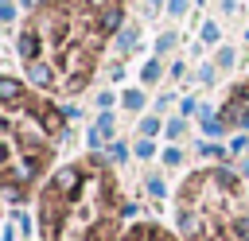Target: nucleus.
<instances>
[{
	"label": "nucleus",
	"instance_id": "nucleus-1",
	"mask_svg": "<svg viewBox=\"0 0 249 241\" xmlns=\"http://www.w3.org/2000/svg\"><path fill=\"white\" fill-rule=\"evenodd\" d=\"M121 19L124 0H35L19 31L27 82L51 93L86 89Z\"/></svg>",
	"mask_w": 249,
	"mask_h": 241
},
{
	"label": "nucleus",
	"instance_id": "nucleus-2",
	"mask_svg": "<svg viewBox=\"0 0 249 241\" xmlns=\"http://www.w3.org/2000/svg\"><path fill=\"white\" fill-rule=\"evenodd\" d=\"M128 202L101 155H82L47 175L35 194L39 241H121Z\"/></svg>",
	"mask_w": 249,
	"mask_h": 241
},
{
	"label": "nucleus",
	"instance_id": "nucleus-3",
	"mask_svg": "<svg viewBox=\"0 0 249 241\" xmlns=\"http://www.w3.org/2000/svg\"><path fill=\"white\" fill-rule=\"evenodd\" d=\"M0 136H4V159H0V187L8 202H27L47 183L43 175L54 163V152L66 136V113L23 86L19 78H0Z\"/></svg>",
	"mask_w": 249,
	"mask_h": 241
},
{
	"label": "nucleus",
	"instance_id": "nucleus-4",
	"mask_svg": "<svg viewBox=\"0 0 249 241\" xmlns=\"http://www.w3.org/2000/svg\"><path fill=\"white\" fill-rule=\"evenodd\" d=\"M183 241H249V194L230 167H198L175 194Z\"/></svg>",
	"mask_w": 249,
	"mask_h": 241
},
{
	"label": "nucleus",
	"instance_id": "nucleus-5",
	"mask_svg": "<svg viewBox=\"0 0 249 241\" xmlns=\"http://www.w3.org/2000/svg\"><path fill=\"white\" fill-rule=\"evenodd\" d=\"M218 120H222V124H230V128L249 124V82L233 86V93H230V97H226V105L218 109Z\"/></svg>",
	"mask_w": 249,
	"mask_h": 241
},
{
	"label": "nucleus",
	"instance_id": "nucleus-6",
	"mask_svg": "<svg viewBox=\"0 0 249 241\" xmlns=\"http://www.w3.org/2000/svg\"><path fill=\"white\" fill-rule=\"evenodd\" d=\"M121 241H183L179 233H171L167 225H160V222H136V225H128L124 229V237Z\"/></svg>",
	"mask_w": 249,
	"mask_h": 241
}]
</instances>
